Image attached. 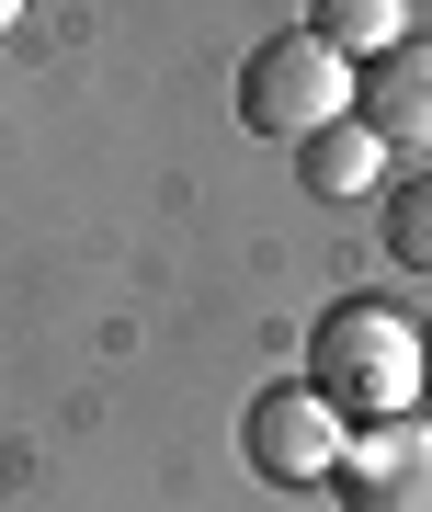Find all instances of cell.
<instances>
[{
  "label": "cell",
  "mask_w": 432,
  "mask_h": 512,
  "mask_svg": "<svg viewBox=\"0 0 432 512\" xmlns=\"http://www.w3.org/2000/svg\"><path fill=\"white\" fill-rule=\"evenodd\" d=\"M307 399H319L330 421H364V433L410 421V399H421V330L398 308H376V296L319 308V330H307Z\"/></svg>",
  "instance_id": "cell-1"
},
{
  "label": "cell",
  "mask_w": 432,
  "mask_h": 512,
  "mask_svg": "<svg viewBox=\"0 0 432 512\" xmlns=\"http://www.w3.org/2000/svg\"><path fill=\"white\" fill-rule=\"evenodd\" d=\"M342 114H353V69L307 35V23H285V35H262L251 57H239V126L251 137L307 148L319 126H342Z\"/></svg>",
  "instance_id": "cell-2"
},
{
  "label": "cell",
  "mask_w": 432,
  "mask_h": 512,
  "mask_svg": "<svg viewBox=\"0 0 432 512\" xmlns=\"http://www.w3.org/2000/svg\"><path fill=\"white\" fill-rule=\"evenodd\" d=\"M239 456H251L262 490H330L342 421L307 399V376H273V387H251V410H239Z\"/></svg>",
  "instance_id": "cell-3"
},
{
  "label": "cell",
  "mask_w": 432,
  "mask_h": 512,
  "mask_svg": "<svg viewBox=\"0 0 432 512\" xmlns=\"http://www.w3.org/2000/svg\"><path fill=\"white\" fill-rule=\"evenodd\" d=\"M330 501H342V512H432V433H421V421L353 433L342 467H330Z\"/></svg>",
  "instance_id": "cell-4"
},
{
  "label": "cell",
  "mask_w": 432,
  "mask_h": 512,
  "mask_svg": "<svg viewBox=\"0 0 432 512\" xmlns=\"http://www.w3.org/2000/svg\"><path fill=\"white\" fill-rule=\"evenodd\" d=\"M353 126L376 137V148H432V35L387 46L376 69L353 80Z\"/></svg>",
  "instance_id": "cell-5"
},
{
  "label": "cell",
  "mask_w": 432,
  "mask_h": 512,
  "mask_svg": "<svg viewBox=\"0 0 432 512\" xmlns=\"http://www.w3.org/2000/svg\"><path fill=\"white\" fill-rule=\"evenodd\" d=\"M296 171H307V194H319V205H364V194L387 183V148L342 114V126H319V137L296 148Z\"/></svg>",
  "instance_id": "cell-6"
},
{
  "label": "cell",
  "mask_w": 432,
  "mask_h": 512,
  "mask_svg": "<svg viewBox=\"0 0 432 512\" xmlns=\"http://www.w3.org/2000/svg\"><path fill=\"white\" fill-rule=\"evenodd\" d=\"M307 35H319L330 57H364V69H376L387 46H410V12H398V0H319Z\"/></svg>",
  "instance_id": "cell-7"
},
{
  "label": "cell",
  "mask_w": 432,
  "mask_h": 512,
  "mask_svg": "<svg viewBox=\"0 0 432 512\" xmlns=\"http://www.w3.org/2000/svg\"><path fill=\"white\" fill-rule=\"evenodd\" d=\"M387 262L398 274H432V171L387 194Z\"/></svg>",
  "instance_id": "cell-8"
},
{
  "label": "cell",
  "mask_w": 432,
  "mask_h": 512,
  "mask_svg": "<svg viewBox=\"0 0 432 512\" xmlns=\"http://www.w3.org/2000/svg\"><path fill=\"white\" fill-rule=\"evenodd\" d=\"M410 330H421V376H432V308H421V319H410Z\"/></svg>",
  "instance_id": "cell-9"
}]
</instances>
